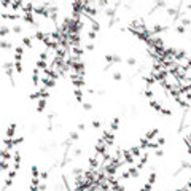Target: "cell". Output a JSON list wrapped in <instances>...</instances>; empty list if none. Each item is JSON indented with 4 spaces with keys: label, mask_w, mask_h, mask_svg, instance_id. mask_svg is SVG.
I'll use <instances>...</instances> for the list:
<instances>
[{
    "label": "cell",
    "mask_w": 191,
    "mask_h": 191,
    "mask_svg": "<svg viewBox=\"0 0 191 191\" xmlns=\"http://www.w3.org/2000/svg\"><path fill=\"white\" fill-rule=\"evenodd\" d=\"M112 80L116 81V83H119V81H123V73L119 72V70H116V72L112 73Z\"/></svg>",
    "instance_id": "1"
}]
</instances>
